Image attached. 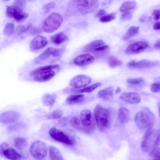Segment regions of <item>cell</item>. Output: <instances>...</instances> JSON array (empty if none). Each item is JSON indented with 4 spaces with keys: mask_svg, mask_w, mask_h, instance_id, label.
I'll list each match as a JSON object with an SVG mask.
<instances>
[{
    "mask_svg": "<svg viewBox=\"0 0 160 160\" xmlns=\"http://www.w3.org/2000/svg\"><path fill=\"white\" fill-rule=\"evenodd\" d=\"M94 58L89 54H84L76 57L73 60V63L75 65L80 66H84L92 63Z\"/></svg>",
    "mask_w": 160,
    "mask_h": 160,
    "instance_id": "13",
    "label": "cell"
},
{
    "mask_svg": "<svg viewBox=\"0 0 160 160\" xmlns=\"http://www.w3.org/2000/svg\"><path fill=\"white\" fill-rule=\"evenodd\" d=\"M94 116L96 126L99 131L104 132L109 128L111 118L109 110L98 104L94 108Z\"/></svg>",
    "mask_w": 160,
    "mask_h": 160,
    "instance_id": "1",
    "label": "cell"
},
{
    "mask_svg": "<svg viewBox=\"0 0 160 160\" xmlns=\"http://www.w3.org/2000/svg\"><path fill=\"white\" fill-rule=\"evenodd\" d=\"M19 113L14 111H8L0 114V122L8 124L13 123L20 118Z\"/></svg>",
    "mask_w": 160,
    "mask_h": 160,
    "instance_id": "11",
    "label": "cell"
},
{
    "mask_svg": "<svg viewBox=\"0 0 160 160\" xmlns=\"http://www.w3.org/2000/svg\"><path fill=\"white\" fill-rule=\"evenodd\" d=\"M106 13V11L103 9L100 10L96 14V17H97L101 18Z\"/></svg>",
    "mask_w": 160,
    "mask_h": 160,
    "instance_id": "48",
    "label": "cell"
},
{
    "mask_svg": "<svg viewBox=\"0 0 160 160\" xmlns=\"http://www.w3.org/2000/svg\"><path fill=\"white\" fill-rule=\"evenodd\" d=\"M62 52V50L60 48H55L53 47L48 48L36 58L34 61L36 63H39L47 60L51 56L54 57H58L60 55Z\"/></svg>",
    "mask_w": 160,
    "mask_h": 160,
    "instance_id": "8",
    "label": "cell"
},
{
    "mask_svg": "<svg viewBox=\"0 0 160 160\" xmlns=\"http://www.w3.org/2000/svg\"><path fill=\"white\" fill-rule=\"evenodd\" d=\"M70 123L73 128L78 131L83 132L80 120L77 117H74L72 118L70 121Z\"/></svg>",
    "mask_w": 160,
    "mask_h": 160,
    "instance_id": "30",
    "label": "cell"
},
{
    "mask_svg": "<svg viewBox=\"0 0 160 160\" xmlns=\"http://www.w3.org/2000/svg\"><path fill=\"white\" fill-rule=\"evenodd\" d=\"M32 27L30 24H28L26 26H19L16 28L15 33L16 35H18L22 33L29 30Z\"/></svg>",
    "mask_w": 160,
    "mask_h": 160,
    "instance_id": "34",
    "label": "cell"
},
{
    "mask_svg": "<svg viewBox=\"0 0 160 160\" xmlns=\"http://www.w3.org/2000/svg\"><path fill=\"white\" fill-rule=\"evenodd\" d=\"M72 2L75 8L82 14H87L93 12L99 5L97 0H74Z\"/></svg>",
    "mask_w": 160,
    "mask_h": 160,
    "instance_id": "4",
    "label": "cell"
},
{
    "mask_svg": "<svg viewBox=\"0 0 160 160\" xmlns=\"http://www.w3.org/2000/svg\"><path fill=\"white\" fill-rule=\"evenodd\" d=\"M101 85V83L97 82L82 89H79L78 91V92L80 93L90 92L99 87Z\"/></svg>",
    "mask_w": 160,
    "mask_h": 160,
    "instance_id": "31",
    "label": "cell"
},
{
    "mask_svg": "<svg viewBox=\"0 0 160 160\" xmlns=\"http://www.w3.org/2000/svg\"><path fill=\"white\" fill-rule=\"evenodd\" d=\"M28 14L25 12H22L14 16L13 18L17 22H20L24 21L28 18Z\"/></svg>",
    "mask_w": 160,
    "mask_h": 160,
    "instance_id": "36",
    "label": "cell"
},
{
    "mask_svg": "<svg viewBox=\"0 0 160 160\" xmlns=\"http://www.w3.org/2000/svg\"><path fill=\"white\" fill-rule=\"evenodd\" d=\"M55 74L53 70H49L39 72L33 76V80L38 82L48 81L52 78Z\"/></svg>",
    "mask_w": 160,
    "mask_h": 160,
    "instance_id": "14",
    "label": "cell"
},
{
    "mask_svg": "<svg viewBox=\"0 0 160 160\" xmlns=\"http://www.w3.org/2000/svg\"><path fill=\"white\" fill-rule=\"evenodd\" d=\"M26 4V2L25 0H16L14 2V5L17 6L23 9Z\"/></svg>",
    "mask_w": 160,
    "mask_h": 160,
    "instance_id": "43",
    "label": "cell"
},
{
    "mask_svg": "<svg viewBox=\"0 0 160 160\" xmlns=\"http://www.w3.org/2000/svg\"><path fill=\"white\" fill-rule=\"evenodd\" d=\"M115 18V14L111 13L103 16L100 18L99 20L102 22H107L114 20Z\"/></svg>",
    "mask_w": 160,
    "mask_h": 160,
    "instance_id": "37",
    "label": "cell"
},
{
    "mask_svg": "<svg viewBox=\"0 0 160 160\" xmlns=\"http://www.w3.org/2000/svg\"><path fill=\"white\" fill-rule=\"evenodd\" d=\"M22 12V9L15 5L8 6L6 8V15L9 18H13L17 14Z\"/></svg>",
    "mask_w": 160,
    "mask_h": 160,
    "instance_id": "25",
    "label": "cell"
},
{
    "mask_svg": "<svg viewBox=\"0 0 160 160\" xmlns=\"http://www.w3.org/2000/svg\"><path fill=\"white\" fill-rule=\"evenodd\" d=\"M121 91V89L119 88H118L115 91V93H118L120 92Z\"/></svg>",
    "mask_w": 160,
    "mask_h": 160,
    "instance_id": "51",
    "label": "cell"
},
{
    "mask_svg": "<svg viewBox=\"0 0 160 160\" xmlns=\"http://www.w3.org/2000/svg\"><path fill=\"white\" fill-rule=\"evenodd\" d=\"M91 81V79L89 77L80 74L72 78L69 82V85L73 88H79L89 85Z\"/></svg>",
    "mask_w": 160,
    "mask_h": 160,
    "instance_id": "10",
    "label": "cell"
},
{
    "mask_svg": "<svg viewBox=\"0 0 160 160\" xmlns=\"http://www.w3.org/2000/svg\"><path fill=\"white\" fill-rule=\"evenodd\" d=\"M80 121L83 132L89 134L93 132L96 128V123L94 116L88 109L82 111L80 114Z\"/></svg>",
    "mask_w": 160,
    "mask_h": 160,
    "instance_id": "2",
    "label": "cell"
},
{
    "mask_svg": "<svg viewBox=\"0 0 160 160\" xmlns=\"http://www.w3.org/2000/svg\"><path fill=\"white\" fill-rule=\"evenodd\" d=\"M113 88L112 87L106 88L100 91L98 93V97L101 99L108 101L112 96Z\"/></svg>",
    "mask_w": 160,
    "mask_h": 160,
    "instance_id": "19",
    "label": "cell"
},
{
    "mask_svg": "<svg viewBox=\"0 0 160 160\" xmlns=\"http://www.w3.org/2000/svg\"><path fill=\"white\" fill-rule=\"evenodd\" d=\"M63 21V18L60 14L52 13L45 20L42 26L43 29L46 33H52L60 27Z\"/></svg>",
    "mask_w": 160,
    "mask_h": 160,
    "instance_id": "3",
    "label": "cell"
},
{
    "mask_svg": "<svg viewBox=\"0 0 160 160\" xmlns=\"http://www.w3.org/2000/svg\"><path fill=\"white\" fill-rule=\"evenodd\" d=\"M47 43V40L45 37L41 35H38L32 40L30 44V47L32 50H37L45 47Z\"/></svg>",
    "mask_w": 160,
    "mask_h": 160,
    "instance_id": "16",
    "label": "cell"
},
{
    "mask_svg": "<svg viewBox=\"0 0 160 160\" xmlns=\"http://www.w3.org/2000/svg\"><path fill=\"white\" fill-rule=\"evenodd\" d=\"M136 6V2L133 1H128L123 2L120 7V10L122 12L130 11L134 9Z\"/></svg>",
    "mask_w": 160,
    "mask_h": 160,
    "instance_id": "27",
    "label": "cell"
},
{
    "mask_svg": "<svg viewBox=\"0 0 160 160\" xmlns=\"http://www.w3.org/2000/svg\"><path fill=\"white\" fill-rule=\"evenodd\" d=\"M4 33L7 35L12 34L14 32V26L13 24L9 23L7 24L3 30Z\"/></svg>",
    "mask_w": 160,
    "mask_h": 160,
    "instance_id": "35",
    "label": "cell"
},
{
    "mask_svg": "<svg viewBox=\"0 0 160 160\" xmlns=\"http://www.w3.org/2000/svg\"><path fill=\"white\" fill-rule=\"evenodd\" d=\"M149 155L152 159L160 158V149L159 145L155 146L150 151Z\"/></svg>",
    "mask_w": 160,
    "mask_h": 160,
    "instance_id": "33",
    "label": "cell"
},
{
    "mask_svg": "<svg viewBox=\"0 0 160 160\" xmlns=\"http://www.w3.org/2000/svg\"><path fill=\"white\" fill-rule=\"evenodd\" d=\"M14 147L19 150H22L26 149L28 146V142L24 138L17 137L14 140Z\"/></svg>",
    "mask_w": 160,
    "mask_h": 160,
    "instance_id": "26",
    "label": "cell"
},
{
    "mask_svg": "<svg viewBox=\"0 0 160 160\" xmlns=\"http://www.w3.org/2000/svg\"><path fill=\"white\" fill-rule=\"evenodd\" d=\"M119 98L123 101L131 103H138L141 100L140 96L135 92H126L122 94Z\"/></svg>",
    "mask_w": 160,
    "mask_h": 160,
    "instance_id": "15",
    "label": "cell"
},
{
    "mask_svg": "<svg viewBox=\"0 0 160 160\" xmlns=\"http://www.w3.org/2000/svg\"><path fill=\"white\" fill-rule=\"evenodd\" d=\"M157 64V62L147 60H143L136 61L132 60L129 62L127 65L132 68L146 69L155 67Z\"/></svg>",
    "mask_w": 160,
    "mask_h": 160,
    "instance_id": "12",
    "label": "cell"
},
{
    "mask_svg": "<svg viewBox=\"0 0 160 160\" xmlns=\"http://www.w3.org/2000/svg\"><path fill=\"white\" fill-rule=\"evenodd\" d=\"M160 40H158L154 44V47L157 49H160Z\"/></svg>",
    "mask_w": 160,
    "mask_h": 160,
    "instance_id": "50",
    "label": "cell"
},
{
    "mask_svg": "<svg viewBox=\"0 0 160 160\" xmlns=\"http://www.w3.org/2000/svg\"><path fill=\"white\" fill-rule=\"evenodd\" d=\"M122 64V62L121 61L114 57H111L108 59V64L112 68L120 66Z\"/></svg>",
    "mask_w": 160,
    "mask_h": 160,
    "instance_id": "32",
    "label": "cell"
},
{
    "mask_svg": "<svg viewBox=\"0 0 160 160\" xmlns=\"http://www.w3.org/2000/svg\"><path fill=\"white\" fill-rule=\"evenodd\" d=\"M30 152L32 156L38 160H43L46 157L48 149L45 144L41 141L34 142L31 145Z\"/></svg>",
    "mask_w": 160,
    "mask_h": 160,
    "instance_id": "5",
    "label": "cell"
},
{
    "mask_svg": "<svg viewBox=\"0 0 160 160\" xmlns=\"http://www.w3.org/2000/svg\"><path fill=\"white\" fill-rule=\"evenodd\" d=\"M49 133L55 140L68 146L73 145L75 143V140L73 138L55 127L50 128Z\"/></svg>",
    "mask_w": 160,
    "mask_h": 160,
    "instance_id": "6",
    "label": "cell"
},
{
    "mask_svg": "<svg viewBox=\"0 0 160 160\" xmlns=\"http://www.w3.org/2000/svg\"><path fill=\"white\" fill-rule=\"evenodd\" d=\"M109 46L108 45H104L96 48L93 52L99 53L103 52L108 50Z\"/></svg>",
    "mask_w": 160,
    "mask_h": 160,
    "instance_id": "45",
    "label": "cell"
},
{
    "mask_svg": "<svg viewBox=\"0 0 160 160\" xmlns=\"http://www.w3.org/2000/svg\"><path fill=\"white\" fill-rule=\"evenodd\" d=\"M160 12L159 10H154L152 13V15L154 19L156 21H158L159 19Z\"/></svg>",
    "mask_w": 160,
    "mask_h": 160,
    "instance_id": "47",
    "label": "cell"
},
{
    "mask_svg": "<svg viewBox=\"0 0 160 160\" xmlns=\"http://www.w3.org/2000/svg\"><path fill=\"white\" fill-rule=\"evenodd\" d=\"M55 4L54 2H51L45 5L43 7V10L45 13L49 12L51 10L54 8Z\"/></svg>",
    "mask_w": 160,
    "mask_h": 160,
    "instance_id": "42",
    "label": "cell"
},
{
    "mask_svg": "<svg viewBox=\"0 0 160 160\" xmlns=\"http://www.w3.org/2000/svg\"><path fill=\"white\" fill-rule=\"evenodd\" d=\"M56 98V97L54 95L46 94L42 98V102L45 105L52 107L55 102Z\"/></svg>",
    "mask_w": 160,
    "mask_h": 160,
    "instance_id": "29",
    "label": "cell"
},
{
    "mask_svg": "<svg viewBox=\"0 0 160 160\" xmlns=\"http://www.w3.org/2000/svg\"><path fill=\"white\" fill-rule=\"evenodd\" d=\"M139 27L136 26L130 27L127 30L123 37V39L127 40L136 35L139 30Z\"/></svg>",
    "mask_w": 160,
    "mask_h": 160,
    "instance_id": "28",
    "label": "cell"
},
{
    "mask_svg": "<svg viewBox=\"0 0 160 160\" xmlns=\"http://www.w3.org/2000/svg\"><path fill=\"white\" fill-rule=\"evenodd\" d=\"M118 118L121 123H127L130 118V112L128 109L124 107L120 108L118 112Z\"/></svg>",
    "mask_w": 160,
    "mask_h": 160,
    "instance_id": "17",
    "label": "cell"
},
{
    "mask_svg": "<svg viewBox=\"0 0 160 160\" xmlns=\"http://www.w3.org/2000/svg\"><path fill=\"white\" fill-rule=\"evenodd\" d=\"M104 44L105 42L102 40H97L87 44L84 48L86 51L93 52L96 48Z\"/></svg>",
    "mask_w": 160,
    "mask_h": 160,
    "instance_id": "22",
    "label": "cell"
},
{
    "mask_svg": "<svg viewBox=\"0 0 160 160\" xmlns=\"http://www.w3.org/2000/svg\"><path fill=\"white\" fill-rule=\"evenodd\" d=\"M134 121L137 127L140 129L144 130L148 127L151 122L150 115L144 111H140L135 115Z\"/></svg>",
    "mask_w": 160,
    "mask_h": 160,
    "instance_id": "7",
    "label": "cell"
},
{
    "mask_svg": "<svg viewBox=\"0 0 160 160\" xmlns=\"http://www.w3.org/2000/svg\"><path fill=\"white\" fill-rule=\"evenodd\" d=\"M127 82L128 83L132 85H138L143 83L144 80L142 78H139L128 79L127 80Z\"/></svg>",
    "mask_w": 160,
    "mask_h": 160,
    "instance_id": "38",
    "label": "cell"
},
{
    "mask_svg": "<svg viewBox=\"0 0 160 160\" xmlns=\"http://www.w3.org/2000/svg\"><path fill=\"white\" fill-rule=\"evenodd\" d=\"M49 160H64L60 151L53 146L49 147Z\"/></svg>",
    "mask_w": 160,
    "mask_h": 160,
    "instance_id": "20",
    "label": "cell"
},
{
    "mask_svg": "<svg viewBox=\"0 0 160 160\" xmlns=\"http://www.w3.org/2000/svg\"><path fill=\"white\" fill-rule=\"evenodd\" d=\"M68 39L67 36L62 32H59L55 34L50 38L51 42L57 45L61 44Z\"/></svg>",
    "mask_w": 160,
    "mask_h": 160,
    "instance_id": "21",
    "label": "cell"
},
{
    "mask_svg": "<svg viewBox=\"0 0 160 160\" xmlns=\"http://www.w3.org/2000/svg\"><path fill=\"white\" fill-rule=\"evenodd\" d=\"M63 115V112L61 110L58 109L53 111L51 114V117L54 119L61 118Z\"/></svg>",
    "mask_w": 160,
    "mask_h": 160,
    "instance_id": "39",
    "label": "cell"
},
{
    "mask_svg": "<svg viewBox=\"0 0 160 160\" xmlns=\"http://www.w3.org/2000/svg\"><path fill=\"white\" fill-rule=\"evenodd\" d=\"M160 87L159 82L154 83L152 85L151 87V90L154 93L158 92L160 91Z\"/></svg>",
    "mask_w": 160,
    "mask_h": 160,
    "instance_id": "46",
    "label": "cell"
},
{
    "mask_svg": "<svg viewBox=\"0 0 160 160\" xmlns=\"http://www.w3.org/2000/svg\"><path fill=\"white\" fill-rule=\"evenodd\" d=\"M23 127V124L21 122H18L14 123L8 128V130L9 132H13Z\"/></svg>",
    "mask_w": 160,
    "mask_h": 160,
    "instance_id": "40",
    "label": "cell"
},
{
    "mask_svg": "<svg viewBox=\"0 0 160 160\" xmlns=\"http://www.w3.org/2000/svg\"><path fill=\"white\" fill-rule=\"evenodd\" d=\"M132 13L130 11L124 12L121 15V19L123 21L130 20L132 18Z\"/></svg>",
    "mask_w": 160,
    "mask_h": 160,
    "instance_id": "41",
    "label": "cell"
},
{
    "mask_svg": "<svg viewBox=\"0 0 160 160\" xmlns=\"http://www.w3.org/2000/svg\"><path fill=\"white\" fill-rule=\"evenodd\" d=\"M152 160H160V158H156L152 159Z\"/></svg>",
    "mask_w": 160,
    "mask_h": 160,
    "instance_id": "52",
    "label": "cell"
},
{
    "mask_svg": "<svg viewBox=\"0 0 160 160\" xmlns=\"http://www.w3.org/2000/svg\"><path fill=\"white\" fill-rule=\"evenodd\" d=\"M148 46V44L146 42H136L130 44L126 48L125 52L129 55L138 54L144 51Z\"/></svg>",
    "mask_w": 160,
    "mask_h": 160,
    "instance_id": "9",
    "label": "cell"
},
{
    "mask_svg": "<svg viewBox=\"0 0 160 160\" xmlns=\"http://www.w3.org/2000/svg\"><path fill=\"white\" fill-rule=\"evenodd\" d=\"M153 28L155 30H159L160 29V25L159 22H155L153 25Z\"/></svg>",
    "mask_w": 160,
    "mask_h": 160,
    "instance_id": "49",
    "label": "cell"
},
{
    "mask_svg": "<svg viewBox=\"0 0 160 160\" xmlns=\"http://www.w3.org/2000/svg\"><path fill=\"white\" fill-rule=\"evenodd\" d=\"M3 156L10 160H20L22 158L20 154L12 148L7 149L5 152Z\"/></svg>",
    "mask_w": 160,
    "mask_h": 160,
    "instance_id": "23",
    "label": "cell"
},
{
    "mask_svg": "<svg viewBox=\"0 0 160 160\" xmlns=\"http://www.w3.org/2000/svg\"><path fill=\"white\" fill-rule=\"evenodd\" d=\"M9 148V147L8 143L4 142L1 143L0 145V154L3 156L5 152Z\"/></svg>",
    "mask_w": 160,
    "mask_h": 160,
    "instance_id": "44",
    "label": "cell"
},
{
    "mask_svg": "<svg viewBox=\"0 0 160 160\" xmlns=\"http://www.w3.org/2000/svg\"><path fill=\"white\" fill-rule=\"evenodd\" d=\"M60 69V66L57 64L40 67L31 71L29 73V75L31 76H33L34 75L39 72L49 70H59Z\"/></svg>",
    "mask_w": 160,
    "mask_h": 160,
    "instance_id": "18",
    "label": "cell"
},
{
    "mask_svg": "<svg viewBox=\"0 0 160 160\" xmlns=\"http://www.w3.org/2000/svg\"><path fill=\"white\" fill-rule=\"evenodd\" d=\"M84 95L82 94L72 95L67 98L66 102L69 105H73L80 103L84 99Z\"/></svg>",
    "mask_w": 160,
    "mask_h": 160,
    "instance_id": "24",
    "label": "cell"
}]
</instances>
